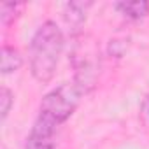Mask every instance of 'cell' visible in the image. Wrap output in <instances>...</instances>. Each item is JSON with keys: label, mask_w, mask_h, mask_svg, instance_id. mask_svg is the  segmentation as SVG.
I'll use <instances>...</instances> for the list:
<instances>
[{"label": "cell", "mask_w": 149, "mask_h": 149, "mask_svg": "<svg viewBox=\"0 0 149 149\" xmlns=\"http://www.w3.org/2000/svg\"><path fill=\"white\" fill-rule=\"evenodd\" d=\"M65 37L56 21L46 19L32 37L30 42V72L32 76L46 84L49 83L58 68L60 56L63 53Z\"/></svg>", "instance_id": "1"}, {"label": "cell", "mask_w": 149, "mask_h": 149, "mask_svg": "<svg viewBox=\"0 0 149 149\" xmlns=\"http://www.w3.org/2000/svg\"><path fill=\"white\" fill-rule=\"evenodd\" d=\"M70 60L74 67V81L84 90V93L91 91L98 83V74L102 65L100 47L97 40L84 33L74 35V47Z\"/></svg>", "instance_id": "2"}, {"label": "cell", "mask_w": 149, "mask_h": 149, "mask_svg": "<svg viewBox=\"0 0 149 149\" xmlns=\"http://www.w3.org/2000/svg\"><path fill=\"white\" fill-rule=\"evenodd\" d=\"M84 95H86L84 90L76 81L63 83L44 95L40 107H39V116L60 126L76 112Z\"/></svg>", "instance_id": "3"}, {"label": "cell", "mask_w": 149, "mask_h": 149, "mask_svg": "<svg viewBox=\"0 0 149 149\" xmlns=\"http://www.w3.org/2000/svg\"><path fill=\"white\" fill-rule=\"evenodd\" d=\"M56 130L58 126L54 123H51L49 119L37 116L26 142H25V149H54L56 147Z\"/></svg>", "instance_id": "4"}, {"label": "cell", "mask_w": 149, "mask_h": 149, "mask_svg": "<svg viewBox=\"0 0 149 149\" xmlns=\"http://www.w3.org/2000/svg\"><path fill=\"white\" fill-rule=\"evenodd\" d=\"M91 7V2H68L65 4V9H63V18L67 21L68 26H72L74 30V35L79 33V28L83 26V23L86 21V13L88 9Z\"/></svg>", "instance_id": "5"}, {"label": "cell", "mask_w": 149, "mask_h": 149, "mask_svg": "<svg viewBox=\"0 0 149 149\" xmlns=\"http://www.w3.org/2000/svg\"><path fill=\"white\" fill-rule=\"evenodd\" d=\"M23 65V56L21 53L9 44L2 46V53H0V70L2 74H11L19 70V67Z\"/></svg>", "instance_id": "6"}, {"label": "cell", "mask_w": 149, "mask_h": 149, "mask_svg": "<svg viewBox=\"0 0 149 149\" xmlns=\"http://www.w3.org/2000/svg\"><path fill=\"white\" fill-rule=\"evenodd\" d=\"M116 9L125 14L128 19L139 21L149 14V2L146 0H128V2H118Z\"/></svg>", "instance_id": "7"}, {"label": "cell", "mask_w": 149, "mask_h": 149, "mask_svg": "<svg viewBox=\"0 0 149 149\" xmlns=\"http://www.w3.org/2000/svg\"><path fill=\"white\" fill-rule=\"evenodd\" d=\"M23 9V4H18V2H4L2 7H0V18H2V25L4 26H9L18 16H19V11Z\"/></svg>", "instance_id": "8"}, {"label": "cell", "mask_w": 149, "mask_h": 149, "mask_svg": "<svg viewBox=\"0 0 149 149\" xmlns=\"http://www.w3.org/2000/svg\"><path fill=\"white\" fill-rule=\"evenodd\" d=\"M13 104H14V93L7 86H2L0 88V112H2V121H6V118L9 116Z\"/></svg>", "instance_id": "9"}, {"label": "cell", "mask_w": 149, "mask_h": 149, "mask_svg": "<svg viewBox=\"0 0 149 149\" xmlns=\"http://www.w3.org/2000/svg\"><path fill=\"white\" fill-rule=\"evenodd\" d=\"M128 49V39H111L109 42V54L114 58H121Z\"/></svg>", "instance_id": "10"}, {"label": "cell", "mask_w": 149, "mask_h": 149, "mask_svg": "<svg viewBox=\"0 0 149 149\" xmlns=\"http://www.w3.org/2000/svg\"><path fill=\"white\" fill-rule=\"evenodd\" d=\"M140 111H142V114H144L146 118H149V95L144 97V100H142V104H140Z\"/></svg>", "instance_id": "11"}]
</instances>
